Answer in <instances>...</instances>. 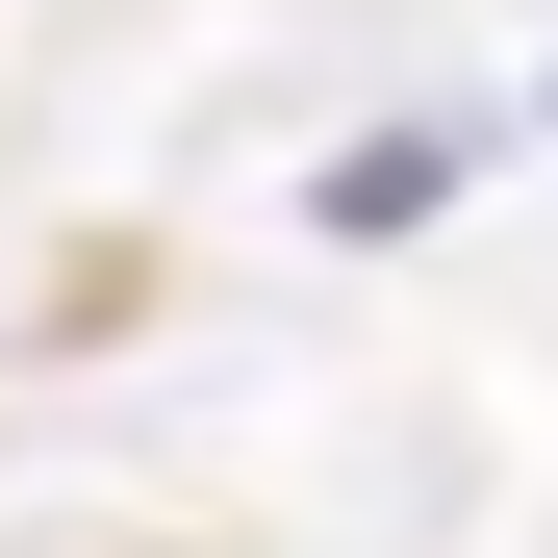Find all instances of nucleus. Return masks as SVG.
<instances>
[{
    "label": "nucleus",
    "mask_w": 558,
    "mask_h": 558,
    "mask_svg": "<svg viewBox=\"0 0 558 558\" xmlns=\"http://www.w3.org/2000/svg\"><path fill=\"white\" fill-rule=\"evenodd\" d=\"M407 204H457V128H381V153H330V229H407Z\"/></svg>",
    "instance_id": "obj_1"
}]
</instances>
